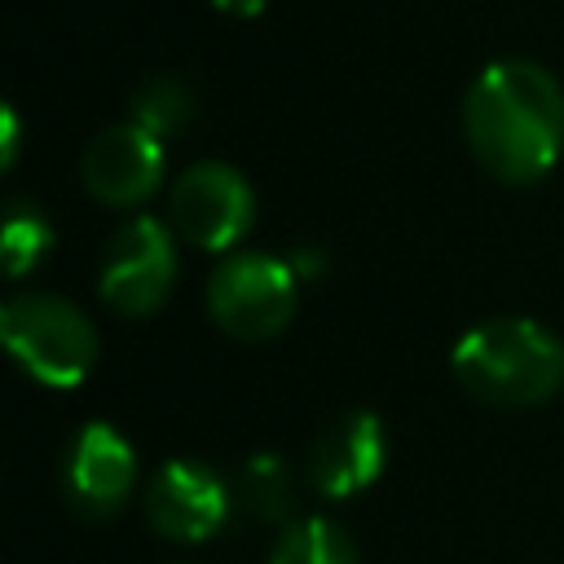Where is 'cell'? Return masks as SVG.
<instances>
[{"label": "cell", "instance_id": "cell-14", "mask_svg": "<svg viewBox=\"0 0 564 564\" xmlns=\"http://www.w3.org/2000/svg\"><path fill=\"white\" fill-rule=\"evenodd\" d=\"M53 247V225L40 207L31 203H13L9 216H4V229H0V256H4V269L9 278H22L31 273Z\"/></svg>", "mask_w": 564, "mask_h": 564}, {"label": "cell", "instance_id": "cell-13", "mask_svg": "<svg viewBox=\"0 0 564 564\" xmlns=\"http://www.w3.org/2000/svg\"><path fill=\"white\" fill-rule=\"evenodd\" d=\"M238 494L256 520L282 524L291 516V467L278 454H251L238 471Z\"/></svg>", "mask_w": 564, "mask_h": 564}, {"label": "cell", "instance_id": "cell-2", "mask_svg": "<svg viewBox=\"0 0 564 564\" xmlns=\"http://www.w3.org/2000/svg\"><path fill=\"white\" fill-rule=\"evenodd\" d=\"M449 366L476 401L524 410L555 397L564 379V339L533 317H489L454 344Z\"/></svg>", "mask_w": 564, "mask_h": 564}, {"label": "cell", "instance_id": "cell-9", "mask_svg": "<svg viewBox=\"0 0 564 564\" xmlns=\"http://www.w3.org/2000/svg\"><path fill=\"white\" fill-rule=\"evenodd\" d=\"M163 181V141L141 123L101 128L84 150V185L106 207H137Z\"/></svg>", "mask_w": 564, "mask_h": 564}, {"label": "cell", "instance_id": "cell-7", "mask_svg": "<svg viewBox=\"0 0 564 564\" xmlns=\"http://www.w3.org/2000/svg\"><path fill=\"white\" fill-rule=\"evenodd\" d=\"M234 489L198 458H167L145 485V520L167 542H207L225 529Z\"/></svg>", "mask_w": 564, "mask_h": 564}, {"label": "cell", "instance_id": "cell-6", "mask_svg": "<svg viewBox=\"0 0 564 564\" xmlns=\"http://www.w3.org/2000/svg\"><path fill=\"white\" fill-rule=\"evenodd\" d=\"M172 229L203 251H229L256 216V194L247 176L229 163H194L172 185Z\"/></svg>", "mask_w": 564, "mask_h": 564}, {"label": "cell", "instance_id": "cell-4", "mask_svg": "<svg viewBox=\"0 0 564 564\" xmlns=\"http://www.w3.org/2000/svg\"><path fill=\"white\" fill-rule=\"evenodd\" d=\"M295 286L300 278L291 260H278L269 251H234L207 282V313L225 335L260 344L282 335L295 317Z\"/></svg>", "mask_w": 564, "mask_h": 564}, {"label": "cell", "instance_id": "cell-5", "mask_svg": "<svg viewBox=\"0 0 564 564\" xmlns=\"http://www.w3.org/2000/svg\"><path fill=\"white\" fill-rule=\"evenodd\" d=\"M176 282L172 229L154 216H132L115 229L101 260V300L123 317H150Z\"/></svg>", "mask_w": 564, "mask_h": 564}, {"label": "cell", "instance_id": "cell-10", "mask_svg": "<svg viewBox=\"0 0 564 564\" xmlns=\"http://www.w3.org/2000/svg\"><path fill=\"white\" fill-rule=\"evenodd\" d=\"M388 463V432L375 410H344L313 441V485L326 498H352L379 480Z\"/></svg>", "mask_w": 564, "mask_h": 564}, {"label": "cell", "instance_id": "cell-1", "mask_svg": "<svg viewBox=\"0 0 564 564\" xmlns=\"http://www.w3.org/2000/svg\"><path fill=\"white\" fill-rule=\"evenodd\" d=\"M463 132L485 172L507 185H529L560 159L564 93L538 62H494L463 97Z\"/></svg>", "mask_w": 564, "mask_h": 564}, {"label": "cell", "instance_id": "cell-11", "mask_svg": "<svg viewBox=\"0 0 564 564\" xmlns=\"http://www.w3.org/2000/svg\"><path fill=\"white\" fill-rule=\"evenodd\" d=\"M269 564H357V542L330 516L295 520L278 533Z\"/></svg>", "mask_w": 564, "mask_h": 564}, {"label": "cell", "instance_id": "cell-8", "mask_svg": "<svg viewBox=\"0 0 564 564\" xmlns=\"http://www.w3.org/2000/svg\"><path fill=\"white\" fill-rule=\"evenodd\" d=\"M62 489L66 502L84 520H110L128 507L137 489V449L115 423H84L66 449L62 467Z\"/></svg>", "mask_w": 564, "mask_h": 564}, {"label": "cell", "instance_id": "cell-12", "mask_svg": "<svg viewBox=\"0 0 564 564\" xmlns=\"http://www.w3.org/2000/svg\"><path fill=\"white\" fill-rule=\"evenodd\" d=\"M132 115V123H141L145 132H154L159 141L163 137H172V132H181L189 119H194V93H189V84L185 79H176V75H154V79H145L137 93H132V106H128Z\"/></svg>", "mask_w": 564, "mask_h": 564}, {"label": "cell", "instance_id": "cell-3", "mask_svg": "<svg viewBox=\"0 0 564 564\" xmlns=\"http://www.w3.org/2000/svg\"><path fill=\"white\" fill-rule=\"evenodd\" d=\"M0 335L13 361L44 388H79L97 366V326L62 295L22 291L0 308Z\"/></svg>", "mask_w": 564, "mask_h": 564}, {"label": "cell", "instance_id": "cell-16", "mask_svg": "<svg viewBox=\"0 0 564 564\" xmlns=\"http://www.w3.org/2000/svg\"><path fill=\"white\" fill-rule=\"evenodd\" d=\"M220 13H234V18H256L269 9V0H212Z\"/></svg>", "mask_w": 564, "mask_h": 564}, {"label": "cell", "instance_id": "cell-15", "mask_svg": "<svg viewBox=\"0 0 564 564\" xmlns=\"http://www.w3.org/2000/svg\"><path fill=\"white\" fill-rule=\"evenodd\" d=\"M0 128H4V141H0V145H4V150H0V163L9 167V163L18 159V115H13V110H4V115H0Z\"/></svg>", "mask_w": 564, "mask_h": 564}]
</instances>
